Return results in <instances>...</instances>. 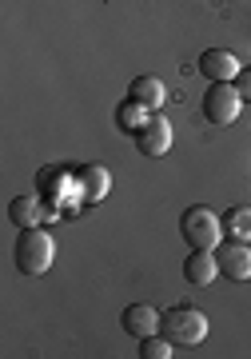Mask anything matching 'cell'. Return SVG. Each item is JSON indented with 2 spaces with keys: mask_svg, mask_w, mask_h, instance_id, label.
I'll return each mask as SVG.
<instances>
[{
  "mask_svg": "<svg viewBox=\"0 0 251 359\" xmlns=\"http://www.w3.org/2000/svg\"><path fill=\"white\" fill-rule=\"evenodd\" d=\"M239 60H236V52H227V48H208L200 56V72L208 76V84H224V80H236L239 76Z\"/></svg>",
  "mask_w": 251,
  "mask_h": 359,
  "instance_id": "8",
  "label": "cell"
},
{
  "mask_svg": "<svg viewBox=\"0 0 251 359\" xmlns=\"http://www.w3.org/2000/svg\"><path fill=\"white\" fill-rule=\"evenodd\" d=\"M179 231H184V240H188L191 248H208V252H215L219 240H224V216H215L212 208H203V204L184 208Z\"/></svg>",
  "mask_w": 251,
  "mask_h": 359,
  "instance_id": "3",
  "label": "cell"
},
{
  "mask_svg": "<svg viewBox=\"0 0 251 359\" xmlns=\"http://www.w3.org/2000/svg\"><path fill=\"white\" fill-rule=\"evenodd\" d=\"M160 332L176 347H196L208 339V316L200 308H191V304H176L172 311H163Z\"/></svg>",
  "mask_w": 251,
  "mask_h": 359,
  "instance_id": "2",
  "label": "cell"
},
{
  "mask_svg": "<svg viewBox=\"0 0 251 359\" xmlns=\"http://www.w3.org/2000/svg\"><path fill=\"white\" fill-rule=\"evenodd\" d=\"M224 236H231V240H251V208H227Z\"/></svg>",
  "mask_w": 251,
  "mask_h": 359,
  "instance_id": "15",
  "label": "cell"
},
{
  "mask_svg": "<svg viewBox=\"0 0 251 359\" xmlns=\"http://www.w3.org/2000/svg\"><path fill=\"white\" fill-rule=\"evenodd\" d=\"M148 116H151V112L144 108V104H136L132 96H128V100L116 108V128L128 132V136H136V132L144 128V120H148Z\"/></svg>",
  "mask_w": 251,
  "mask_h": 359,
  "instance_id": "14",
  "label": "cell"
},
{
  "mask_svg": "<svg viewBox=\"0 0 251 359\" xmlns=\"http://www.w3.org/2000/svg\"><path fill=\"white\" fill-rule=\"evenodd\" d=\"M239 108H243V96H239V88L231 84V80L208 84V92H203V120H208V124H215V128L236 124Z\"/></svg>",
  "mask_w": 251,
  "mask_h": 359,
  "instance_id": "4",
  "label": "cell"
},
{
  "mask_svg": "<svg viewBox=\"0 0 251 359\" xmlns=\"http://www.w3.org/2000/svg\"><path fill=\"white\" fill-rule=\"evenodd\" d=\"M44 208L48 204L40 200V192H25L8 204V216H13L16 228H36V224H44Z\"/></svg>",
  "mask_w": 251,
  "mask_h": 359,
  "instance_id": "11",
  "label": "cell"
},
{
  "mask_svg": "<svg viewBox=\"0 0 251 359\" xmlns=\"http://www.w3.org/2000/svg\"><path fill=\"white\" fill-rule=\"evenodd\" d=\"M140 355H144V359H172V355H176V344H172L163 332L144 335V339H140Z\"/></svg>",
  "mask_w": 251,
  "mask_h": 359,
  "instance_id": "16",
  "label": "cell"
},
{
  "mask_svg": "<svg viewBox=\"0 0 251 359\" xmlns=\"http://www.w3.org/2000/svg\"><path fill=\"white\" fill-rule=\"evenodd\" d=\"M163 316L151 304H128L124 311H120V327H124L128 335H136V339H144V335H156L160 332Z\"/></svg>",
  "mask_w": 251,
  "mask_h": 359,
  "instance_id": "7",
  "label": "cell"
},
{
  "mask_svg": "<svg viewBox=\"0 0 251 359\" xmlns=\"http://www.w3.org/2000/svg\"><path fill=\"white\" fill-rule=\"evenodd\" d=\"M56 259V244L44 228H20L16 236V268L25 276H44Z\"/></svg>",
  "mask_w": 251,
  "mask_h": 359,
  "instance_id": "1",
  "label": "cell"
},
{
  "mask_svg": "<svg viewBox=\"0 0 251 359\" xmlns=\"http://www.w3.org/2000/svg\"><path fill=\"white\" fill-rule=\"evenodd\" d=\"M76 184H80V200L84 204H100L104 196L112 192V176H108V168L100 164H88L76 172Z\"/></svg>",
  "mask_w": 251,
  "mask_h": 359,
  "instance_id": "10",
  "label": "cell"
},
{
  "mask_svg": "<svg viewBox=\"0 0 251 359\" xmlns=\"http://www.w3.org/2000/svg\"><path fill=\"white\" fill-rule=\"evenodd\" d=\"M231 84L239 88V96H243V100H251V68H239V76L231 80Z\"/></svg>",
  "mask_w": 251,
  "mask_h": 359,
  "instance_id": "17",
  "label": "cell"
},
{
  "mask_svg": "<svg viewBox=\"0 0 251 359\" xmlns=\"http://www.w3.org/2000/svg\"><path fill=\"white\" fill-rule=\"evenodd\" d=\"M215 276H219L215 252H208V248H191V256L184 259V280H188L191 287H212Z\"/></svg>",
  "mask_w": 251,
  "mask_h": 359,
  "instance_id": "9",
  "label": "cell"
},
{
  "mask_svg": "<svg viewBox=\"0 0 251 359\" xmlns=\"http://www.w3.org/2000/svg\"><path fill=\"white\" fill-rule=\"evenodd\" d=\"M215 264H219V276H227L231 283L251 280V248L247 240H227V244L215 248Z\"/></svg>",
  "mask_w": 251,
  "mask_h": 359,
  "instance_id": "6",
  "label": "cell"
},
{
  "mask_svg": "<svg viewBox=\"0 0 251 359\" xmlns=\"http://www.w3.org/2000/svg\"><path fill=\"white\" fill-rule=\"evenodd\" d=\"M128 96H132L136 104H144L148 112H160L163 100H168V88H163L160 76H136L132 84H128Z\"/></svg>",
  "mask_w": 251,
  "mask_h": 359,
  "instance_id": "12",
  "label": "cell"
},
{
  "mask_svg": "<svg viewBox=\"0 0 251 359\" xmlns=\"http://www.w3.org/2000/svg\"><path fill=\"white\" fill-rule=\"evenodd\" d=\"M76 172H68V168H40V176H36V192H40V200L48 208H56V200H60L64 192H56V188H64V180H72Z\"/></svg>",
  "mask_w": 251,
  "mask_h": 359,
  "instance_id": "13",
  "label": "cell"
},
{
  "mask_svg": "<svg viewBox=\"0 0 251 359\" xmlns=\"http://www.w3.org/2000/svg\"><path fill=\"white\" fill-rule=\"evenodd\" d=\"M168 148H172V120L163 112H151L144 120V128L136 132V152L148 160H160V156H168Z\"/></svg>",
  "mask_w": 251,
  "mask_h": 359,
  "instance_id": "5",
  "label": "cell"
}]
</instances>
